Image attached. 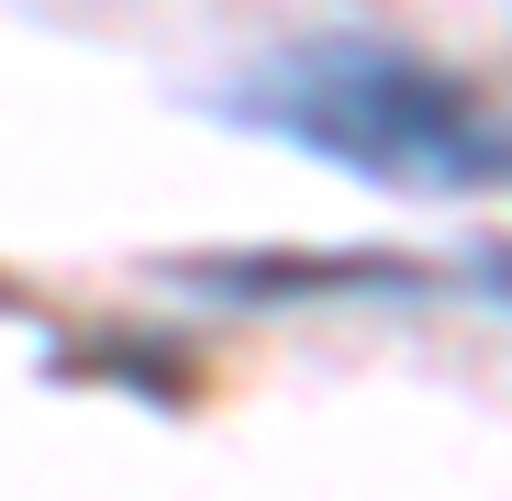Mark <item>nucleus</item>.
I'll use <instances>...</instances> for the list:
<instances>
[{"instance_id":"1","label":"nucleus","mask_w":512,"mask_h":501,"mask_svg":"<svg viewBox=\"0 0 512 501\" xmlns=\"http://www.w3.org/2000/svg\"><path fill=\"white\" fill-rule=\"evenodd\" d=\"M223 112L357 167L379 190H412V201H468V190L501 179V112L457 67L412 56V45H379V34L279 45L268 67H245L223 90Z\"/></svg>"}]
</instances>
